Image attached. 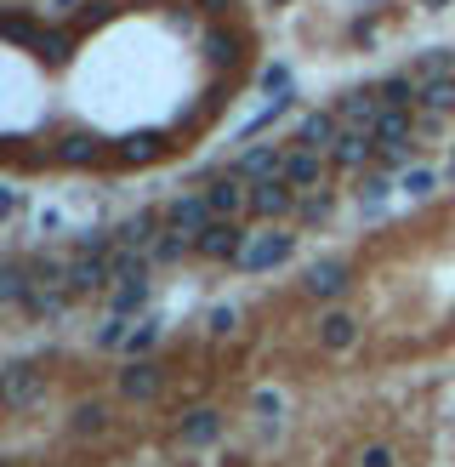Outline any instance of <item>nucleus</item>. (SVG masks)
Masks as SVG:
<instances>
[{
  "label": "nucleus",
  "mask_w": 455,
  "mask_h": 467,
  "mask_svg": "<svg viewBox=\"0 0 455 467\" xmlns=\"http://www.w3.org/2000/svg\"><path fill=\"white\" fill-rule=\"evenodd\" d=\"M285 183H291V188H324V160H319V148H291Z\"/></svg>",
  "instance_id": "nucleus-13"
},
{
  "label": "nucleus",
  "mask_w": 455,
  "mask_h": 467,
  "mask_svg": "<svg viewBox=\"0 0 455 467\" xmlns=\"http://www.w3.org/2000/svg\"><path fill=\"white\" fill-rule=\"evenodd\" d=\"M216 433H223V411H193L183 422V444H211Z\"/></svg>",
  "instance_id": "nucleus-20"
},
{
  "label": "nucleus",
  "mask_w": 455,
  "mask_h": 467,
  "mask_svg": "<svg viewBox=\"0 0 455 467\" xmlns=\"http://www.w3.org/2000/svg\"><path fill=\"white\" fill-rule=\"evenodd\" d=\"M427 6H444V0H427Z\"/></svg>",
  "instance_id": "nucleus-36"
},
{
  "label": "nucleus",
  "mask_w": 455,
  "mask_h": 467,
  "mask_svg": "<svg viewBox=\"0 0 455 467\" xmlns=\"http://www.w3.org/2000/svg\"><path fill=\"white\" fill-rule=\"evenodd\" d=\"M228 6V0H205V12H223Z\"/></svg>",
  "instance_id": "nucleus-35"
},
{
  "label": "nucleus",
  "mask_w": 455,
  "mask_h": 467,
  "mask_svg": "<svg viewBox=\"0 0 455 467\" xmlns=\"http://www.w3.org/2000/svg\"><path fill=\"white\" fill-rule=\"evenodd\" d=\"M348 285H353V268H348V263H313V268H308V296H319V303L348 296Z\"/></svg>",
  "instance_id": "nucleus-7"
},
{
  "label": "nucleus",
  "mask_w": 455,
  "mask_h": 467,
  "mask_svg": "<svg viewBox=\"0 0 455 467\" xmlns=\"http://www.w3.org/2000/svg\"><path fill=\"white\" fill-rule=\"evenodd\" d=\"M63 6H69V0H63Z\"/></svg>",
  "instance_id": "nucleus-37"
},
{
  "label": "nucleus",
  "mask_w": 455,
  "mask_h": 467,
  "mask_svg": "<svg viewBox=\"0 0 455 467\" xmlns=\"http://www.w3.org/2000/svg\"><path fill=\"white\" fill-rule=\"evenodd\" d=\"M359 343V320H353V313H324V320H319V348L324 353H348Z\"/></svg>",
  "instance_id": "nucleus-11"
},
{
  "label": "nucleus",
  "mask_w": 455,
  "mask_h": 467,
  "mask_svg": "<svg viewBox=\"0 0 455 467\" xmlns=\"http://www.w3.org/2000/svg\"><path fill=\"white\" fill-rule=\"evenodd\" d=\"M205 331H211V336H228V331H233V308H211Z\"/></svg>",
  "instance_id": "nucleus-31"
},
{
  "label": "nucleus",
  "mask_w": 455,
  "mask_h": 467,
  "mask_svg": "<svg viewBox=\"0 0 455 467\" xmlns=\"http://www.w3.org/2000/svg\"><path fill=\"white\" fill-rule=\"evenodd\" d=\"M404 194H410V200H427V194H432V172H410V177H404Z\"/></svg>",
  "instance_id": "nucleus-30"
},
{
  "label": "nucleus",
  "mask_w": 455,
  "mask_h": 467,
  "mask_svg": "<svg viewBox=\"0 0 455 467\" xmlns=\"http://www.w3.org/2000/svg\"><path fill=\"white\" fill-rule=\"evenodd\" d=\"M69 428H74V433H103V428H108V411L97 405V399H92V405H74Z\"/></svg>",
  "instance_id": "nucleus-25"
},
{
  "label": "nucleus",
  "mask_w": 455,
  "mask_h": 467,
  "mask_svg": "<svg viewBox=\"0 0 455 467\" xmlns=\"http://www.w3.org/2000/svg\"><path fill=\"white\" fill-rule=\"evenodd\" d=\"M376 97H381V109H404V103H416L421 97V86L410 75H387L381 86H376Z\"/></svg>",
  "instance_id": "nucleus-17"
},
{
  "label": "nucleus",
  "mask_w": 455,
  "mask_h": 467,
  "mask_svg": "<svg viewBox=\"0 0 455 467\" xmlns=\"http://www.w3.org/2000/svg\"><path fill=\"white\" fill-rule=\"evenodd\" d=\"M108 280H114L108 257H74V263H69V280H63V291H69V296H85V291H103Z\"/></svg>",
  "instance_id": "nucleus-8"
},
{
  "label": "nucleus",
  "mask_w": 455,
  "mask_h": 467,
  "mask_svg": "<svg viewBox=\"0 0 455 467\" xmlns=\"http://www.w3.org/2000/svg\"><path fill=\"white\" fill-rule=\"evenodd\" d=\"M371 132L381 137V148H404L410 143V114L404 109H381V120L371 125Z\"/></svg>",
  "instance_id": "nucleus-19"
},
{
  "label": "nucleus",
  "mask_w": 455,
  "mask_h": 467,
  "mask_svg": "<svg viewBox=\"0 0 455 467\" xmlns=\"http://www.w3.org/2000/svg\"><path fill=\"white\" fill-rule=\"evenodd\" d=\"M251 211L256 217H285V211H296V188L285 177H256L251 183Z\"/></svg>",
  "instance_id": "nucleus-4"
},
{
  "label": "nucleus",
  "mask_w": 455,
  "mask_h": 467,
  "mask_svg": "<svg viewBox=\"0 0 455 467\" xmlns=\"http://www.w3.org/2000/svg\"><path fill=\"white\" fill-rule=\"evenodd\" d=\"M35 280H29V268H17V263H6V273H0V303H29V291Z\"/></svg>",
  "instance_id": "nucleus-22"
},
{
  "label": "nucleus",
  "mask_w": 455,
  "mask_h": 467,
  "mask_svg": "<svg viewBox=\"0 0 455 467\" xmlns=\"http://www.w3.org/2000/svg\"><path fill=\"white\" fill-rule=\"evenodd\" d=\"M302 217H308V223H319V217H331V200H324V194H313V200H302Z\"/></svg>",
  "instance_id": "nucleus-32"
},
{
  "label": "nucleus",
  "mask_w": 455,
  "mask_h": 467,
  "mask_svg": "<svg viewBox=\"0 0 455 467\" xmlns=\"http://www.w3.org/2000/svg\"><path fill=\"white\" fill-rule=\"evenodd\" d=\"M0 393H6V405H29V399L40 393L35 365H6V382H0Z\"/></svg>",
  "instance_id": "nucleus-15"
},
{
  "label": "nucleus",
  "mask_w": 455,
  "mask_h": 467,
  "mask_svg": "<svg viewBox=\"0 0 455 467\" xmlns=\"http://www.w3.org/2000/svg\"><path fill=\"white\" fill-rule=\"evenodd\" d=\"M336 114L348 120V125H376V120H381V97H376V86H371V92H348V97L336 103Z\"/></svg>",
  "instance_id": "nucleus-14"
},
{
  "label": "nucleus",
  "mask_w": 455,
  "mask_h": 467,
  "mask_svg": "<svg viewBox=\"0 0 455 467\" xmlns=\"http://www.w3.org/2000/svg\"><path fill=\"white\" fill-rule=\"evenodd\" d=\"M256 411H262V416H279V393H256Z\"/></svg>",
  "instance_id": "nucleus-34"
},
{
  "label": "nucleus",
  "mask_w": 455,
  "mask_h": 467,
  "mask_svg": "<svg viewBox=\"0 0 455 467\" xmlns=\"http://www.w3.org/2000/svg\"><path fill=\"white\" fill-rule=\"evenodd\" d=\"M205 200H211V217H228V223H240V211H251V188L240 183V177H216L211 188H205Z\"/></svg>",
  "instance_id": "nucleus-5"
},
{
  "label": "nucleus",
  "mask_w": 455,
  "mask_h": 467,
  "mask_svg": "<svg viewBox=\"0 0 455 467\" xmlns=\"http://www.w3.org/2000/svg\"><path fill=\"white\" fill-rule=\"evenodd\" d=\"M336 125H341V114H336V109L308 114V120L296 125V148H336Z\"/></svg>",
  "instance_id": "nucleus-12"
},
{
  "label": "nucleus",
  "mask_w": 455,
  "mask_h": 467,
  "mask_svg": "<svg viewBox=\"0 0 455 467\" xmlns=\"http://www.w3.org/2000/svg\"><path fill=\"white\" fill-rule=\"evenodd\" d=\"M188 251H193V234H177V228H171V234H160V240H154V251H148V257H154V263H183Z\"/></svg>",
  "instance_id": "nucleus-23"
},
{
  "label": "nucleus",
  "mask_w": 455,
  "mask_h": 467,
  "mask_svg": "<svg viewBox=\"0 0 455 467\" xmlns=\"http://www.w3.org/2000/svg\"><path fill=\"white\" fill-rule=\"evenodd\" d=\"M291 251H296V234H251V245H245L240 268H245V273L279 268V263H291Z\"/></svg>",
  "instance_id": "nucleus-2"
},
{
  "label": "nucleus",
  "mask_w": 455,
  "mask_h": 467,
  "mask_svg": "<svg viewBox=\"0 0 455 467\" xmlns=\"http://www.w3.org/2000/svg\"><path fill=\"white\" fill-rule=\"evenodd\" d=\"M114 154H120L125 165H148V160L160 154V137H154V132H137V137H125V143L114 148Z\"/></svg>",
  "instance_id": "nucleus-21"
},
{
  "label": "nucleus",
  "mask_w": 455,
  "mask_h": 467,
  "mask_svg": "<svg viewBox=\"0 0 455 467\" xmlns=\"http://www.w3.org/2000/svg\"><path fill=\"white\" fill-rule=\"evenodd\" d=\"M285 148H268V143H256V148H245V160L240 165H228L233 177H285Z\"/></svg>",
  "instance_id": "nucleus-9"
},
{
  "label": "nucleus",
  "mask_w": 455,
  "mask_h": 467,
  "mask_svg": "<svg viewBox=\"0 0 455 467\" xmlns=\"http://www.w3.org/2000/svg\"><path fill=\"white\" fill-rule=\"evenodd\" d=\"M97 154H103L97 137H63V143L52 148V160H57V165H97Z\"/></svg>",
  "instance_id": "nucleus-16"
},
{
  "label": "nucleus",
  "mask_w": 455,
  "mask_h": 467,
  "mask_svg": "<svg viewBox=\"0 0 455 467\" xmlns=\"http://www.w3.org/2000/svg\"><path fill=\"white\" fill-rule=\"evenodd\" d=\"M154 228H160V217H154V211H143V217H132V223H120V228H114V240L143 251V245H154V240H160Z\"/></svg>",
  "instance_id": "nucleus-18"
},
{
  "label": "nucleus",
  "mask_w": 455,
  "mask_h": 467,
  "mask_svg": "<svg viewBox=\"0 0 455 467\" xmlns=\"http://www.w3.org/2000/svg\"><path fill=\"white\" fill-rule=\"evenodd\" d=\"M148 303V280H125L120 291H114V313H132V308H143Z\"/></svg>",
  "instance_id": "nucleus-27"
},
{
  "label": "nucleus",
  "mask_w": 455,
  "mask_h": 467,
  "mask_svg": "<svg viewBox=\"0 0 455 467\" xmlns=\"http://www.w3.org/2000/svg\"><path fill=\"white\" fill-rule=\"evenodd\" d=\"M376 154H381V137L371 132V125H348V132L336 137V148H331V165H341V172H353V165L376 160Z\"/></svg>",
  "instance_id": "nucleus-3"
},
{
  "label": "nucleus",
  "mask_w": 455,
  "mask_h": 467,
  "mask_svg": "<svg viewBox=\"0 0 455 467\" xmlns=\"http://www.w3.org/2000/svg\"><path fill=\"white\" fill-rule=\"evenodd\" d=\"M245 245H251V234H245L240 223H228V217H216L200 240H193V251H200V257H211V263H240Z\"/></svg>",
  "instance_id": "nucleus-1"
},
{
  "label": "nucleus",
  "mask_w": 455,
  "mask_h": 467,
  "mask_svg": "<svg viewBox=\"0 0 455 467\" xmlns=\"http://www.w3.org/2000/svg\"><path fill=\"white\" fill-rule=\"evenodd\" d=\"M125 336H132V320H125V313H114L108 325H97V336H92V343L108 353V348H125Z\"/></svg>",
  "instance_id": "nucleus-26"
},
{
  "label": "nucleus",
  "mask_w": 455,
  "mask_h": 467,
  "mask_svg": "<svg viewBox=\"0 0 455 467\" xmlns=\"http://www.w3.org/2000/svg\"><path fill=\"white\" fill-rule=\"evenodd\" d=\"M393 462H399V456H393V444H364L353 467H393Z\"/></svg>",
  "instance_id": "nucleus-28"
},
{
  "label": "nucleus",
  "mask_w": 455,
  "mask_h": 467,
  "mask_svg": "<svg viewBox=\"0 0 455 467\" xmlns=\"http://www.w3.org/2000/svg\"><path fill=\"white\" fill-rule=\"evenodd\" d=\"M154 336H160L154 325H132V336H125V353H132V359L148 353V348H154Z\"/></svg>",
  "instance_id": "nucleus-29"
},
{
  "label": "nucleus",
  "mask_w": 455,
  "mask_h": 467,
  "mask_svg": "<svg viewBox=\"0 0 455 467\" xmlns=\"http://www.w3.org/2000/svg\"><path fill=\"white\" fill-rule=\"evenodd\" d=\"M165 388V371L154 359H132V371H120V393L125 399H154Z\"/></svg>",
  "instance_id": "nucleus-10"
},
{
  "label": "nucleus",
  "mask_w": 455,
  "mask_h": 467,
  "mask_svg": "<svg viewBox=\"0 0 455 467\" xmlns=\"http://www.w3.org/2000/svg\"><path fill=\"white\" fill-rule=\"evenodd\" d=\"M165 223L177 228V234H193V240H200V234H205L216 217H211V200H205V194H183V200L165 205Z\"/></svg>",
  "instance_id": "nucleus-6"
},
{
  "label": "nucleus",
  "mask_w": 455,
  "mask_h": 467,
  "mask_svg": "<svg viewBox=\"0 0 455 467\" xmlns=\"http://www.w3.org/2000/svg\"><path fill=\"white\" fill-rule=\"evenodd\" d=\"M359 194H364V200H381V194H387V177H364Z\"/></svg>",
  "instance_id": "nucleus-33"
},
{
  "label": "nucleus",
  "mask_w": 455,
  "mask_h": 467,
  "mask_svg": "<svg viewBox=\"0 0 455 467\" xmlns=\"http://www.w3.org/2000/svg\"><path fill=\"white\" fill-rule=\"evenodd\" d=\"M421 103H427L432 114L455 109V75H444V80H427V86H421Z\"/></svg>",
  "instance_id": "nucleus-24"
}]
</instances>
